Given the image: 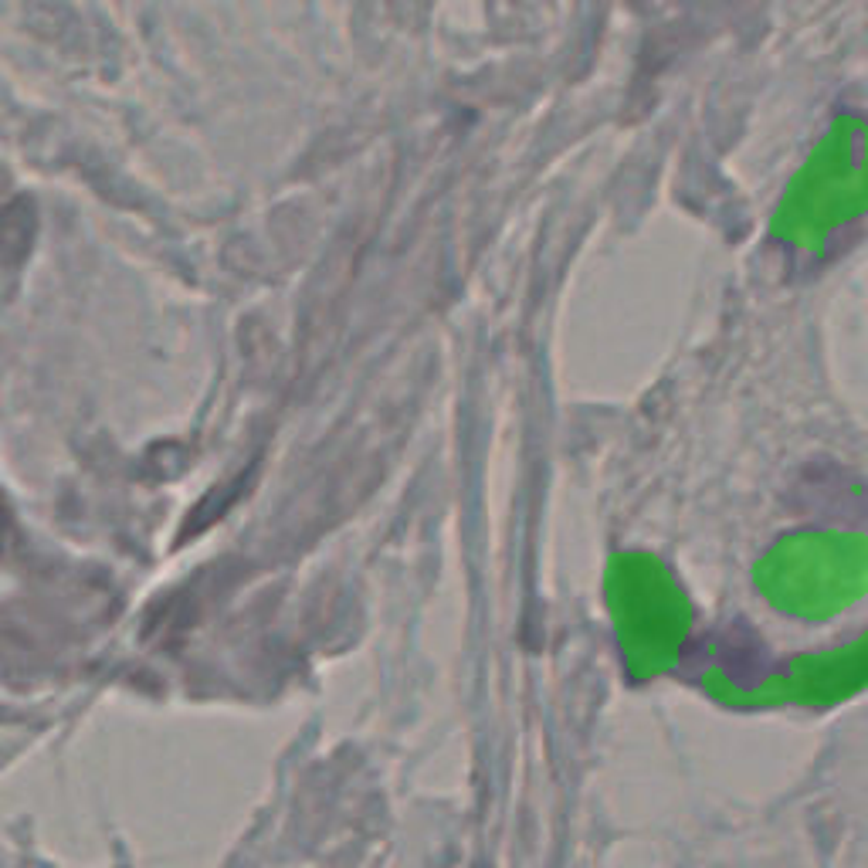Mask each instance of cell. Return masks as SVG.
<instances>
[{
	"instance_id": "obj_1",
	"label": "cell",
	"mask_w": 868,
	"mask_h": 868,
	"mask_svg": "<svg viewBox=\"0 0 868 868\" xmlns=\"http://www.w3.org/2000/svg\"><path fill=\"white\" fill-rule=\"evenodd\" d=\"M722 641V668L730 671V676L737 679V668H746V682H753L757 676H753V668H764V645L757 638H753L750 631H737V634H719Z\"/></svg>"
}]
</instances>
